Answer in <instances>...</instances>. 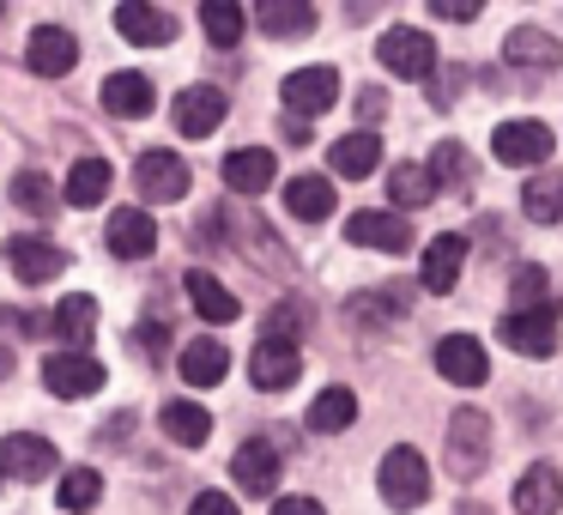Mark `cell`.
Here are the masks:
<instances>
[{
    "mask_svg": "<svg viewBox=\"0 0 563 515\" xmlns=\"http://www.w3.org/2000/svg\"><path fill=\"white\" fill-rule=\"evenodd\" d=\"M376 485H382V503H388V509H418V503L430 497V467H424V454H418L412 442H394V449L382 454Z\"/></svg>",
    "mask_w": 563,
    "mask_h": 515,
    "instance_id": "6da1fadb",
    "label": "cell"
},
{
    "mask_svg": "<svg viewBox=\"0 0 563 515\" xmlns=\"http://www.w3.org/2000/svg\"><path fill=\"white\" fill-rule=\"evenodd\" d=\"M376 62L388 67L394 79H430L437 74V43H430L418 25H394V31H382Z\"/></svg>",
    "mask_w": 563,
    "mask_h": 515,
    "instance_id": "7a4b0ae2",
    "label": "cell"
},
{
    "mask_svg": "<svg viewBox=\"0 0 563 515\" xmlns=\"http://www.w3.org/2000/svg\"><path fill=\"white\" fill-rule=\"evenodd\" d=\"M490 461V418L478 413V406H461V413L449 418V467L454 479H478Z\"/></svg>",
    "mask_w": 563,
    "mask_h": 515,
    "instance_id": "3957f363",
    "label": "cell"
},
{
    "mask_svg": "<svg viewBox=\"0 0 563 515\" xmlns=\"http://www.w3.org/2000/svg\"><path fill=\"white\" fill-rule=\"evenodd\" d=\"M279 98H285V110H291V122L328 116L333 98H340V74H333V67H297V74H285Z\"/></svg>",
    "mask_w": 563,
    "mask_h": 515,
    "instance_id": "277c9868",
    "label": "cell"
},
{
    "mask_svg": "<svg viewBox=\"0 0 563 515\" xmlns=\"http://www.w3.org/2000/svg\"><path fill=\"white\" fill-rule=\"evenodd\" d=\"M503 346L521 352V358H551L558 352V304L509 309V316H503Z\"/></svg>",
    "mask_w": 563,
    "mask_h": 515,
    "instance_id": "5b68a950",
    "label": "cell"
},
{
    "mask_svg": "<svg viewBox=\"0 0 563 515\" xmlns=\"http://www.w3.org/2000/svg\"><path fill=\"white\" fill-rule=\"evenodd\" d=\"M551 128L545 122H503L497 134H490V152H497V164H509V171H533V164L551 158Z\"/></svg>",
    "mask_w": 563,
    "mask_h": 515,
    "instance_id": "8992f818",
    "label": "cell"
},
{
    "mask_svg": "<svg viewBox=\"0 0 563 515\" xmlns=\"http://www.w3.org/2000/svg\"><path fill=\"white\" fill-rule=\"evenodd\" d=\"M134 188L152 200V207H170V200L188 195V164L176 152H140L134 164Z\"/></svg>",
    "mask_w": 563,
    "mask_h": 515,
    "instance_id": "52a82bcc",
    "label": "cell"
},
{
    "mask_svg": "<svg viewBox=\"0 0 563 515\" xmlns=\"http://www.w3.org/2000/svg\"><path fill=\"white\" fill-rule=\"evenodd\" d=\"M43 382H49L62 401H86L103 388V364L91 352H49L43 358Z\"/></svg>",
    "mask_w": 563,
    "mask_h": 515,
    "instance_id": "ba28073f",
    "label": "cell"
},
{
    "mask_svg": "<svg viewBox=\"0 0 563 515\" xmlns=\"http://www.w3.org/2000/svg\"><path fill=\"white\" fill-rule=\"evenodd\" d=\"M345 243L382 249V255H406L412 249V224H406V212H352L345 219Z\"/></svg>",
    "mask_w": 563,
    "mask_h": 515,
    "instance_id": "9c48e42d",
    "label": "cell"
},
{
    "mask_svg": "<svg viewBox=\"0 0 563 515\" xmlns=\"http://www.w3.org/2000/svg\"><path fill=\"white\" fill-rule=\"evenodd\" d=\"M25 67L37 79H67L79 67V43H74V31H62V25H37L31 31V50H25Z\"/></svg>",
    "mask_w": 563,
    "mask_h": 515,
    "instance_id": "30bf717a",
    "label": "cell"
},
{
    "mask_svg": "<svg viewBox=\"0 0 563 515\" xmlns=\"http://www.w3.org/2000/svg\"><path fill=\"white\" fill-rule=\"evenodd\" d=\"M437 370L454 382V388H478V382L490 376V358H485V346H478L473 333H449V340H437Z\"/></svg>",
    "mask_w": 563,
    "mask_h": 515,
    "instance_id": "8fae6325",
    "label": "cell"
},
{
    "mask_svg": "<svg viewBox=\"0 0 563 515\" xmlns=\"http://www.w3.org/2000/svg\"><path fill=\"white\" fill-rule=\"evenodd\" d=\"M7 261L25 285H49L67 267V249H55L49 237H7Z\"/></svg>",
    "mask_w": 563,
    "mask_h": 515,
    "instance_id": "7c38bea8",
    "label": "cell"
},
{
    "mask_svg": "<svg viewBox=\"0 0 563 515\" xmlns=\"http://www.w3.org/2000/svg\"><path fill=\"white\" fill-rule=\"evenodd\" d=\"M231 479L249 491V497H267V491L279 485V449H273L267 437H249L243 449L231 454Z\"/></svg>",
    "mask_w": 563,
    "mask_h": 515,
    "instance_id": "4fadbf2b",
    "label": "cell"
},
{
    "mask_svg": "<svg viewBox=\"0 0 563 515\" xmlns=\"http://www.w3.org/2000/svg\"><path fill=\"white\" fill-rule=\"evenodd\" d=\"M0 467L13 479H25V485H37V479L55 473V442L49 437H31V430H19V437L0 442Z\"/></svg>",
    "mask_w": 563,
    "mask_h": 515,
    "instance_id": "5bb4252c",
    "label": "cell"
},
{
    "mask_svg": "<svg viewBox=\"0 0 563 515\" xmlns=\"http://www.w3.org/2000/svg\"><path fill=\"white\" fill-rule=\"evenodd\" d=\"M297 370H303V352L285 346V340H261L255 352H249V376H255V388H267V394L291 388Z\"/></svg>",
    "mask_w": 563,
    "mask_h": 515,
    "instance_id": "9a60e30c",
    "label": "cell"
},
{
    "mask_svg": "<svg viewBox=\"0 0 563 515\" xmlns=\"http://www.w3.org/2000/svg\"><path fill=\"white\" fill-rule=\"evenodd\" d=\"M563 509V473L551 461H533L515 485V515H558Z\"/></svg>",
    "mask_w": 563,
    "mask_h": 515,
    "instance_id": "2e32d148",
    "label": "cell"
},
{
    "mask_svg": "<svg viewBox=\"0 0 563 515\" xmlns=\"http://www.w3.org/2000/svg\"><path fill=\"white\" fill-rule=\"evenodd\" d=\"M224 110H231V98H224L219 86H188L183 98H176V128H183L188 140H200L224 122Z\"/></svg>",
    "mask_w": 563,
    "mask_h": 515,
    "instance_id": "e0dca14e",
    "label": "cell"
},
{
    "mask_svg": "<svg viewBox=\"0 0 563 515\" xmlns=\"http://www.w3.org/2000/svg\"><path fill=\"white\" fill-rule=\"evenodd\" d=\"M110 255H122V261H146L152 249H158V224H152V212H140V207H122L110 219Z\"/></svg>",
    "mask_w": 563,
    "mask_h": 515,
    "instance_id": "ac0fdd59",
    "label": "cell"
},
{
    "mask_svg": "<svg viewBox=\"0 0 563 515\" xmlns=\"http://www.w3.org/2000/svg\"><path fill=\"white\" fill-rule=\"evenodd\" d=\"M461 267H466V237H461V231L430 237V249H424V292L449 297L454 280H461Z\"/></svg>",
    "mask_w": 563,
    "mask_h": 515,
    "instance_id": "d6986e66",
    "label": "cell"
},
{
    "mask_svg": "<svg viewBox=\"0 0 563 515\" xmlns=\"http://www.w3.org/2000/svg\"><path fill=\"white\" fill-rule=\"evenodd\" d=\"M183 292H188V304H195V316H200V321H212V328H224V321L243 316V304H236V297L224 292V280H212V273H200V267H188Z\"/></svg>",
    "mask_w": 563,
    "mask_h": 515,
    "instance_id": "ffe728a7",
    "label": "cell"
},
{
    "mask_svg": "<svg viewBox=\"0 0 563 515\" xmlns=\"http://www.w3.org/2000/svg\"><path fill=\"white\" fill-rule=\"evenodd\" d=\"M115 31H122L128 43H140V50H152V43L176 37V19L158 13V7H146V0H122V7H115Z\"/></svg>",
    "mask_w": 563,
    "mask_h": 515,
    "instance_id": "44dd1931",
    "label": "cell"
},
{
    "mask_svg": "<svg viewBox=\"0 0 563 515\" xmlns=\"http://www.w3.org/2000/svg\"><path fill=\"white\" fill-rule=\"evenodd\" d=\"M328 164H333V176L357 183V176H369L382 164V140L369 134V128H357V134H345V140H333V146H328Z\"/></svg>",
    "mask_w": 563,
    "mask_h": 515,
    "instance_id": "7402d4cb",
    "label": "cell"
},
{
    "mask_svg": "<svg viewBox=\"0 0 563 515\" xmlns=\"http://www.w3.org/2000/svg\"><path fill=\"white\" fill-rule=\"evenodd\" d=\"M98 98H103V110H110V116L140 122V116H152V79L146 74H110Z\"/></svg>",
    "mask_w": 563,
    "mask_h": 515,
    "instance_id": "603a6c76",
    "label": "cell"
},
{
    "mask_svg": "<svg viewBox=\"0 0 563 515\" xmlns=\"http://www.w3.org/2000/svg\"><path fill=\"white\" fill-rule=\"evenodd\" d=\"M285 212L303 219V224L333 219V183L328 176H291V183H285Z\"/></svg>",
    "mask_w": 563,
    "mask_h": 515,
    "instance_id": "cb8c5ba5",
    "label": "cell"
},
{
    "mask_svg": "<svg viewBox=\"0 0 563 515\" xmlns=\"http://www.w3.org/2000/svg\"><path fill=\"white\" fill-rule=\"evenodd\" d=\"M224 183H231V195H261V188H273V152L267 146H243L224 158Z\"/></svg>",
    "mask_w": 563,
    "mask_h": 515,
    "instance_id": "d4e9b609",
    "label": "cell"
},
{
    "mask_svg": "<svg viewBox=\"0 0 563 515\" xmlns=\"http://www.w3.org/2000/svg\"><path fill=\"white\" fill-rule=\"evenodd\" d=\"M224 370H231L224 340H188L183 346V382L188 388H212V382H224Z\"/></svg>",
    "mask_w": 563,
    "mask_h": 515,
    "instance_id": "484cf974",
    "label": "cell"
},
{
    "mask_svg": "<svg viewBox=\"0 0 563 515\" xmlns=\"http://www.w3.org/2000/svg\"><path fill=\"white\" fill-rule=\"evenodd\" d=\"M91 321H98V297H91V292H74V297H67V304L49 316V333H55V340H67V352H79V346L91 340Z\"/></svg>",
    "mask_w": 563,
    "mask_h": 515,
    "instance_id": "4316f807",
    "label": "cell"
},
{
    "mask_svg": "<svg viewBox=\"0 0 563 515\" xmlns=\"http://www.w3.org/2000/svg\"><path fill=\"white\" fill-rule=\"evenodd\" d=\"M503 55H509L515 67H533V74H551V67L563 62L558 37H545V31H533V25L509 31V43H503Z\"/></svg>",
    "mask_w": 563,
    "mask_h": 515,
    "instance_id": "83f0119b",
    "label": "cell"
},
{
    "mask_svg": "<svg viewBox=\"0 0 563 515\" xmlns=\"http://www.w3.org/2000/svg\"><path fill=\"white\" fill-rule=\"evenodd\" d=\"M158 425H164V437L183 442V449H200V442L212 437V413H207V406H195V401H170L158 413Z\"/></svg>",
    "mask_w": 563,
    "mask_h": 515,
    "instance_id": "f1b7e54d",
    "label": "cell"
},
{
    "mask_svg": "<svg viewBox=\"0 0 563 515\" xmlns=\"http://www.w3.org/2000/svg\"><path fill=\"white\" fill-rule=\"evenodd\" d=\"M255 19L267 37H309L316 31V7H303V0H261Z\"/></svg>",
    "mask_w": 563,
    "mask_h": 515,
    "instance_id": "f546056e",
    "label": "cell"
},
{
    "mask_svg": "<svg viewBox=\"0 0 563 515\" xmlns=\"http://www.w3.org/2000/svg\"><path fill=\"white\" fill-rule=\"evenodd\" d=\"M110 183H115L110 158H79L74 171H67V200H74V207H98V200L110 195Z\"/></svg>",
    "mask_w": 563,
    "mask_h": 515,
    "instance_id": "4dcf8cb0",
    "label": "cell"
},
{
    "mask_svg": "<svg viewBox=\"0 0 563 515\" xmlns=\"http://www.w3.org/2000/svg\"><path fill=\"white\" fill-rule=\"evenodd\" d=\"M412 292H418V285H376V292H369V297H357V304L345 309V316H352L357 328H364V321H394V316H406Z\"/></svg>",
    "mask_w": 563,
    "mask_h": 515,
    "instance_id": "1f68e13d",
    "label": "cell"
},
{
    "mask_svg": "<svg viewBox=\"0 0 563 515\" xmlns=\"http://www.w3.org/2000/svg\"><path fill=\"white\" fill-rule=\"evenodd\" d=\"M521 212L533 224H558L563 219V171L533 176V183H527V195H521Z\"/></svg>",
    "mask_w": 563,
    "mask_h": 515,
    "instance_id": "d6a6232c",
    "label": "cell"
},
{
    "mask_svg": "<svg viewBox=\"0 0 563 515\" xmlns=\"http://www.w3.org/2000/svg\"><path fill=\"white\" fill-rule=\"evenodd\" d=\"M388 195H394V207H400V212H412V207H430V200H437V183H430L424 164H394V171H388Z\"/></svg>",
    "mask_w": 563,
    "mask_h": 515,
    "instance_id": "836d02e7",
    "label": "cell"
},
{
    "mask_svg": "<svg viewBox=\"0 0 563 515\" xmlns=\"http://www.w3.org/2000/svg\"><path fill=\"white\" fill-rule=\"evenodd\" d=\"M352 418H357V394L352 388H321L316 406H309V430H321V437H328V430H345Z\"/></svg>",
    "mask_w": 563,
    "mask_h": 515,
    "instance_id": "e575fe53",
    "label": "cell"
},
{
    "mask_svg": "<svg viewBox=\"0 0 563 515\" xmlns=\"http://www.w3.org/2000/svg\"><path fill=\"white\" fill-rule=\"evenodd\" d=\"M200 31L212 37V50H236V37H243V7L236 0H207L200 7Z\"/></svg>",
    "mask_w": 563,
    "mask_h": 515,
    "instance_id": "d590c367",
    "label": "cell"
},
{
    "mask_svg": "<svg viewBox=\"0 0 563 515\" xmlns=\"http://www.w3.org/2000/svg\"><path fill=\"white\" fill-rule=\"evenodd\" d=\"M424 171H430V183H437V195H442V188H461L466 176H473V164H466V152L454 146V140H442V146L430 152Z\"/></svg>",
    "mask_w": 563,
    "mask_h": 515,
    "instance_id": "8d00e7d4",
    "label": "cell"
},
{
    "mask_svg": "<svg viewBox=\"0 0 563 515\" xmlns=\"http://www.w3.org/2000/svg\"><path fill=\"white\" fill-rule=\"evenodd\" d=\"M103 497V479L91 473V467H74V473L62 479V509H74V515H86L91 503Z\"/></svg>",
    "mask_w": 563,
    "mask_h": 515,
    "instance_id": "74e56055",
    "label": "cell"
},
{
    "mask_svg": "<svg viewBox=\"0 0 563 515\" xmlns=\"http://www.w3.org/2000/svg\"><path fill=\"white\" fill-rule=\"evenodd\" d=\"M13 207H25L31 219L55 212V183H49V176H37V171H25V176L13 183Z\"/></svg>",
    "mask_w": 563,
    "mask_h": 515,
    "instance_id": "f35d334b",
    "label": "cell"
},
{
    "mask_svg": "<svg viewBox=\"0 0 563 515\" xmlns=\"http://www.w3.org/2000/svg\"><path fill=\"white\" fill-rule=\"evenodd\" d=\"M303 304H279V309H273V316H267V340H285V346H297V333H303Z\"/></svg>",
    "mask_w": 563,
    "mask_h": 515,
    "instance_id": "ab89813d",
    "label": "cell"
},
{
    "mask_svg": "<svg viewBox=\"0 0 563 515\" xmlns=\"http://www.w3.org/2000/svg\"><path fill=\"white\" fill-rule=\"evenodd\" d=\"M539 304H551L545 297V267H521L515 273V309H539Z\"/></svg>",
    "mask_w": 563,
    "mask_h": 515,
    "instance_id": "60d3db41",
    "label": "cell"
},
{
    "mask_svg": "<svg viewBox=\"0 0 563 515\" xmlns=\"http://www.w3.org/2000/svg\"><path fill=\"white\" fill-rule=\"evenodd\" d=\"M134 340H140V352H146V358H164V352H170V328H164V321H146Z\"/></svg>",
    "mask_w": 563,
    "mask_h": 515,
    "instance_id": "b9f144b4",
    "label": "cell"
},
{
    "mask_svg": "<svg viewBox=\"0 0 563 515\" xmlns=\"http://www.w3.org/2000/svg\"><path fill=\"white\" fill-rule=\"evenodd\" d=\"M188 515H236V503L224 497V491H200V497L188 503Z\"/></svg>",
    "mask_w": 563,
    "mask_h": 515,
    "instance_id": "7bdbcfd3",
    "label": "cell"
},
{
    "mask_svg": "<svg viewBox=\"0 0 563 515\" xmlns=\"http://www.w3.org/2000/svg\"><path fill=\"white\" fill-rule=\"evenodd\" d=\"M382 110H388V91H382V86L357 91V116H364V122H382Z\"/></svg>",
    "mask_w": 563,
    "mask_h": 515,
    "instance_id": "ee69618b",
    "label": "cell"
},
{
    "mask_svg": "<svg viewBox=\"0 0 563 515\" xmlns=\"http://www.w3.org/2000/svg\"><path fill=\"white\" fill-rule=\"evenodd\" d=\"M437 19H478V0H430Z\"/></svg>",
    "mask_w": 563,
    "mask_h": 515,
    "instance_id": "f6af8a7d",
    "label": "cell"
},
{
    "mask_svg": "<svg viewBox=\"0 0 563 515\" xmlns=\"http://www.w3.org/2000/svg\"><path fill=\"white\" fill-rule=\"evenodd\" d=\"M273 515H328V509H321L316 497H279V503H273Z\"/></svg>",
    "mask_w": 563,
    "mask_h": 515,
    "instance_id": "bcb514c9",
    "label": "cell"
},
{
    "mask_svg": "<svg viewBox=\"0 0 563 515\" xmlns=\"http://www.w3.org/2000/svg\"><path fill=\"white\" fill-rule=\"evenodd\" d=\"M461 79H466L461 67H449V74L437 79V103H454V91H461Z\"/></svg>",
    "mask_w": 563,
    "mask_h": 515,
    "instance_id": "7dc6e473",
    "label": "cell"
},
{
    "mask_svg": "<svg viewBox=\"0 0 563 515\" xmlns=\"http://www.w3.org/2000/svg\"><path fill=\"white\" fill-rule=\"evenodd\" d=\"M7 370H13V352H7V346H0V376H7Z\"/></svg>",
    "mask_w": 563,
    "mask_h": 515,
    "instance_id": "c3c4849f",
    "label": "cell"
}]
</instances>
